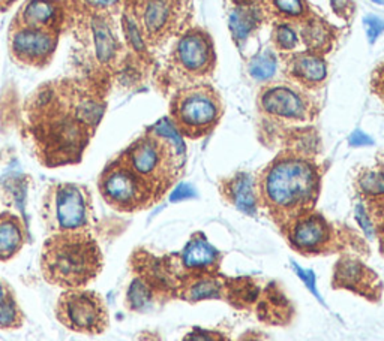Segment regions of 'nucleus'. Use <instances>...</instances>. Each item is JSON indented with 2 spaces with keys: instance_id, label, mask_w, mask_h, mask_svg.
I'll return each instance as SVG.
<instances>
[{
  "instance_id": "nucleus-16",
  "label": "nucleus",
  "mask_w": 384,
  "mask_h": 341,
  "mask_svg": "<svg viewBox=\"0 0 384 341\" xmlns=\"http://www.w3.org/2000/svg\"><path fill=\"white\" fill-rule=\"evenodd\" d=\"M289 74L294 81L314 87L327 78V65L320 54L306 51L291 57Z\"/></svg>"
},
{
  "instance_id": "nucleus-13",
  "label": "nucleus",
  "mask_w": 384,
  "mask_h": 341,
  "mask_svg": "<svg viewBox=\"0 0 384 341\" xmlns=\"http://www.w3.org/2000/svg\"><path fill=\"white\" fill-rule=\"evenodd\" d=\"M175 8L168 0H149L143 4L140 13L141 32L150 39L167 35L173 28Z\"/></svg>"
},
{
  "instance_id": "nucleus-30",
  "label": "nucleus",
  "mask_w": 384,
  "mask_h": 341,
  "mask_svg": "<svg viewBox=\"0 0 384 341\" xmlns=\"http://www.w3.org/2000/svg\"><path fill=\"white\" fill-rule=\"evenodd\" d=\"M275 9L286 18H302L305 17L303 0H272Z\"/></svg>"
},
{
  "instance_id": "nucleus-21",
  "label": "nucleus",
  "mask_w": 384,
  "mask_h": 341,
  "mask_svg": "<svg viewBox=\"0 0 384 341\" xmlns=\"http://www.w3.org/2000/svg\"><path fill=\"white\" fill-rule=\"evenodd\" d=\"M185 298L191 303L210 300V298H219L222 295V283L210 276H198L188 283L185 289Z\"/></svg>"
},
{
  "instance_id": "nucleus-41",
  "label": "nucleus",
  "mask_w": 384,
  "mask_h": 341,
  "mask_svg": "<svg viewBox=\"0 0 384 341\" xmlns=\"http://www.w3.org/2000/svg\"><path fill=\"white\" fill-rule=\"evenodd\" d=\"M141 2H143V4H146V2H149V0H141Z\"/></svg>"
},
{
  "instance_id": "nucleus-15",
  "label": "nucleus",
  "mask_w": 384,
  "mask_h": 341,
  "mask_svg": "<svg viewBox=\"0 0 384 341\" xmlns=\"http://www.w3.org/2000/svg\"><path fill=\"white\" fill-rule=\"evenodd\" d=\"M180 261L182 265L190 271L206 273L218 266L221 253L209 243L204 235L197 234L185 246L180 254Z\"/></svg>"
},
{
  "instance_id": "nucleus-32",
  "label": "nucleus",
  "mask_w": 384,
  "mask_h": 341,
  "mask_svg": "<svg viewBox=\"0 0 384 341\" xmlns=\"http://www.w3.org/2000/svg\"><path fill=\"white\" fill-rule=\"evenodd\" d=\"M73 2L80 9L90 12H103L115 8L120 0H73Z\"/></svg>"
},
{
  "instance_id": "nucleus-7",
  "label": "nucleus",
  "mask_w": 384,
  "mask_h": 341,
  "mask_svg": "<svg viewBox=\"0 0 384 341\" xmlns=\"http://www.w3.org/2000/svg\"><path fill=\"white\" fill-rule=\"evenodd\" d=\"M218 94L207 85H197L179 93L173 102V121L180 134L202 136L212 131L221 117Z\"/></svg>"
},
{
  "instance_id": "nucleus-35",
  "label": "nucleus",
  "mask_w": 384,
  "mask_h": 341,
  "mask_svg": "<svg viewBox=\"0 0 384 341\" xmlns=\"http://www.w3.org/2000/svg\"><path fill=\"white\" fill-rule=\"evenodd\" d=\"M354 217H356V220H358V223L362 227V231L365 232V235L368 238H374V234H375L374 224H373L371 219H369L368 211H366L363 204H358L354 207Z\"/></svg>"
},
{
  "instance_id": "nucleus-42",
  "label": "nucleus",
  "mask_w": 384,
  "mask_h": 341,
  "mask_svg": "<svg viewBox=\"0 0 384 341\" xmlns=\"http://www.w3.org/2000/svg\"><path fill=\"white\" fill-rule=\"evenodd\" d=\"M251 341H259V340H251Z\"/></svg>"
},
{
  "instance_id": "nucleus-40",
  "label": "nucleus",
  "mask_w": 384,
  "mask_h": 341,
  "mask_svg": "<svg viewBox=\"0 0 384 341\" xmlns=\"http://www.w3.org/2000/svg\"><path fill=\"white\" fill-rule=\"evenodd\" d=\"M371 2H374V4H377V5L384 6V0H371Z\"/></svg>"
},
{
  "instance_id": "nucleus-9",
  "label": "nucleus",
  "mask_w": 384,
  "mask_h": 341,
  "mask_svg": "<svg viewBox=\"0 0 384 341\" xmlns=\"http://www.w3.org/2000/svg\"><path fill=\"white\" fill-rule=\"evenodd\" d=\"M176 65L188 75H204L215 62L210 38L202 31H188L180 36L175 50Z\"/></svg>"
},
{
  "instance_id": "nucleus-8",
  "label": "nucleus",
  "mask_w": 384,
  "mask_h": 341,
  "mask_svg": "<svg viewBox=\"0 0 384 341\" xmlns=\"http://www.w3.org/2000/svg\"><path fill=\"white\" fill-rule=\"evenodd\" d=\"M58 45V33L39 28L14 27L11 33V53L24 65L44 66Z\"/></svg>"
},
{
  "instance_id": "nucleus-39",
  "label": "nucleus",
  "mask_w": 384,
  "mask_h": 341,
  "mask_svg": "<svg viewBox=\"0 0 384 341\" xmlns=\"http://www.w3.org/2000/svg\"><path fill=\"white\" fill-rule=\"evenodd\" d=\"M14 0H0V9H6Z\"/></svg>"
},
{
  "instance_id": "nucleus-3",
  "label": "nucleus",
  "mask_w": 384,
  "mask_h": 341,
  "mask_svg": "<svg viewBox=\"0 0 384 341\" xmlns=\"http://www.w3.org/2000/svg\"><path fill=\"white\" fill-rule=\"evenodd\" d=\"M120 159L158 196L170 186L177 168L183 165V159L179 158L176 150L150 131L128 147L120 154Z\"/></svg>"
},
{
  "instance_id": "nucleus-20",
  "label": "nucleus",
  "mask_w": 384,
  "mask_h": 341,
  "mask_svg": "<svg viewBox=\"0 0 384 341\" xmlns=\"http://www.w3.org/2000/svg\"><path fill=\"white\" fill-rule=\"evenodd\" d=\"M308 51L311 53H324L332 45V31L326 23L312 18L305 21L301 27V35Z\"/></svg>"
},
{
  "instance_id": "nucleus-37",
  "label": "nucleus",
  "mask_w": 384,
  "mask_h": 341,
  "mask_svg": "<svg viewBox=\"0 0 384 341\" xmlns=\"http://www.w3.org/2000/svg\"><path fill=\"white\" fill-rule=\"evenodd\" d=\"M348 144L351 147H356V148H359V147H371L374 146V139L366 135L363 131H354L350 138H348Z\"/></svg>"
},
{
  "instance_id": "nucleus-14",
  "label": "nucleus",
  "mask_w": 384,
  "mask_h": 341,
  "mask_svg": "<svg viewBox=\"0 0 384 341\" xmlns=\"http://www.w3.org/2000/svg\"><path fill=\"white\" fill-rule=\"evenodd\" d=\"M333 281L336 288H344L362 295H368L366 292L373 291V283L378 280L375 274L369 271V268H366L362 262L353 258H346L336 264Z\"/></svg>"
},
{
  "instance_id": "nucleus-5",
  "label": "nucleus",
  "mask_w": 384,
  "mask_h": 341,
  "mask_svg": "<svg viewBox=\"0 0 384 341\" xmlns=\"http://www.w3.org/2000/svg\"><path fill=\"white\" fill-rule=\"evenodd\" d=\"M54 313L66 330L84 335H101L110 325L107 304L95 291H65L56 303Z\"/></svg>"
},
{
  "instance_id": "nucleus-38",
  "label": "nucleus",
  "mask_w": 384,
  "mask_h": 341,
  "mask_svg": "<svg viewBox=\"0 0 384 341\" xmlns=\"http://www.w3.org/2000/svg\"><path fill=\"white\" fill-rule=\"evenodd\" d=\"M11 295H16L14 293V289L11 288V284L6 280L0 278V304H2Z\"/></svg>"
},
{
  "instance_id": "nucleus-36",
  "label": "nucleus",
  "mask_w": 384,
  "mask_h": 341,
  "mask_svg": "<svg viewBox=\"0 0 384 341\" xmlns=\"http://www.w3.org/2000/svg\"><path fill=\"white\" fill-rule=\"evenodd\" d=\"M197 197V190L190 183H180L175 188V190L170 195V201L172 202H182L188 201V199Z\"/></svg>"
},
{
  "instance_id": "nucleus-4",
  "label": "nucleus",
  "mask_w": 384,
  "mask_h": 341,
  "mask_svg": "<svg viewBox=\"0 0 384 341\" xmlns=\"http://www.w3.org/2000/svg\"><path fill=\"white\" fill-rule=\"evenodd\" d=\"M42 217L51 234L88 231L92 219L89 190L74 183L56 184L44 197Z\"/></svg>"
},
{
  "instance_id": "nucleus-22",
  "label": "nucleus",
  "mask_w": 384,
  "mask_h": 341,
  "mask_svg": "<svg viewBox=\"0 0 384 341\" xmlns=\"http://www.w3.org/2000/svg\"><path fill=\"white\" fill-rule=\"evenodd\" d=\"M360 193L369 201H384V168L368 169L358 178Z\"/></svg>"
},
{
  "instance_id": "nucleus-24",
  "label": "nucleus",
  "mask_w": 384,
  "mask_h": 341,
  "mask_svg": "<svg viewBox=\"0 0 384 341\" xmlns=\"http://www.w3.org/2000/svg\"><path fill=\"white\" fill-rule=\"evenodd\" d=\"M276 69H278V59L274 54V51H270V50H264L259 53L254 59H251L249 66H248L249 75L259 82L272 80L274 75L276 74Z\"/></svg>"
},
{
  "instance_id": "nucleus-2",
  "label": "nucleus",
  "mask_w": 384,
  "mask_h": 341,
  "mask_svg": "<svg viewBox=\"0 0 384 341\" xmlns=\"http://www.w3.org/2000/svg\"><path fill=\"white\" fill-rule=\"evenodd\" d=\"M317 166L299 156H281L270 165L260 181L264 204L282 217H297L308 212L318 195Z\"/></svg>"
},
{
  "instance_id": "nucleus-6",
  "label": "nucleus",
  "mask_w": 384,
  "mask_h": 341,
  "mask_svg": "<svg viewBox=\"0 0 384 341\" xmlns=\"http://www.w3.org/2000/svg\"><path fill=\"white\" fill-rule=\"evenodd\" d=\"M104 201L118 211H137L150 205L158 195L120 158L111 162L98 181Z\"/></svg>"
},
{
  "instance_id": "nucleus-23",
  "label": "nucleus",
  "mask_w": 384,
  "mask_h": 341,
  "mask_svg": "<svg viewBox=\"0 0 384 341\" xmlns=\"http://www.w3.org/2000/svg\"><path fill=\"white\" fill-rule=\"evenodd\" d=\"M153 288L145 278H134L126 292V305L133 311H145L153 301Z\"/></svg>"
},
{
  "instance_id": "nucleus-1",
  "label": "nucleus",
  "mask_w": 384,
  "mask_h": 341,
  "mask_svg": "<svg viewBox=\"0 0 384 341\" xmlns=\"http://www.w3.org/2000/svg\"><path fill=\"white\" fill-rule=\"evenodd\" d=\"M103 268V251L89 231L51 234L41 250L42 276L65 291L84 289Z\"/></svg>"
},
{
  "instance_id": "nucleus-29",
  "label": "nucleus",
  "mask_w": 384,
  "mask_h": 341,
  "mask_svg": "<svg viewBox=\"0 0 384 341\" xmlns=\"http://www.w3.org/2000/svg\"><path fill=\"white\" fill-rule=\"evenodd\" d=\"M290 264H291V268H293V271L296 273V276H297L299 278H301V281L303 283V286H305L312 295H314L323 305H326L324 300H323L321 295H320V292H318V289H317V277H316V273L312 271V269H308V268L301 266V265H299V264L294 262V261H290Z\"/></svg>"
},
{
  "instance_id": "nucleus-26",
  "label": "nucleus",
  "mask_w": 384,
  "mask_h": 341,
  "mask_svg": "<svg viewBox=\"0 0 384 341\" xmlns=\"http://www.w3.org/2000/svg\"><path fill=\"white\" fill-rule=\"evenodd\" d=\"M24 325V313L17 303L16 295H11L9 298L0 304V330L11 331V330H20Z\"/></svg>"
},
{
  "instance_id": "nucleus-25",
  "label": "nucleus",
  "mask_w": 384,
  "mask_h": 341,
  "mask_svg": "<svg viewBox=\"0 0 384 341\" xmlns=\"http://www.w3.org/2000/svg\"><path fill=\"white\" fill-rule=\"evenodd\" d=\"M150 132H153L155 135H158L162 139H165L168 144L176 150L179 158H182L185 161V156H187V144H185L182 134L172 119L160 120L152 127Z\"/></svg>"
},
{
  "instance_id": "nucleus-10",
  "label": "nucleus",
  "mask_w": 384,
  "mask_h": 341,
  "mask_svg": "<svg viewBox=\"0 0 384 341\" xmlns=\"http://www.w3.org/2000/svg\"><path fill=\"white\" fill-rule=\"evenodd\" d=\"M289 241L301 253H320L331 244L332 227L324 217L314 212H303L289 226Z\"/></svg>"
},
{
  "instance_id": "nucleus-31",
  "label": "nucleus",
  "mask_w": 384,
  "mask_h": 341,
  "mask_svg": "<svg viewBox=\"0 0 384 341\" xmlns=\"http://www.w3.org/2000/svg\"><path fill=\"white\" fill-rule=\"evenodd\" d=\"M363 26L369 44H374V42L384 33V20L377 16H366L363 18Z\"/></svg>"
},
{
  "instance_id": "nucleus-17",
  "label": "nucleus",
  "mask_w": 384,
  "mask_h": 341,
  "mask_svg": "<svg viewBox=\"0 0 384 341\" xmlns=\"http://www.w3.org/2000/svg\"><path fill=\"white\" fill-rule=\"evenodd\" d=\"M26 244V229L21 219L12 212L0 215V262H8Z\"/></svg>"
},
{
  "instance_id": "nucleus-19",
  "label": "nucleus",
  "mask_w": 384,
  "mask_h": 341,
  "mask_svg": "<svg viewBox=\"0 0 384 341\" xmlns=\"http://www.w3.org/2000/svg\"><path fill=\"white\" fill-rule=\"evenodd\" d=\"M261 21V11L254 4L244 2L234 6L229 16V27L233 38L240 42L245 40Z\"/></svg>"
},
{
  "instance_id": "nucleus-11",
  "label": "nucleus",
  "mask_w": 384,
  "mask_h": 341,
  "mask_svg": "<svg viewBox=\"0 0 384 341\" xmlns=\"http://www.w3.org/2000/svg\"><path fill=\"white\" fill-rule=\"evenodd\" d=\"M260 107L270 117L282 120H305L309 112L306 97L290 85H269L261 92Z\"/></svg>"
},
{
  "instance_id": "nucleus-33",
  "label": "nucleus",
  "mask_w": 384,
  "mask_h": 341,
  "mask_svg": "<svg viewBox=\"0 0 384 341\" xmlns=\"http://www.w3.org/2000/svg\"><path fill=\"white\" fill-rule=\"evenodd\" d=\"M125 32H126L128 39H130V44L137 51H143L145 50L143 32H141V28L137 26V23L134 20H130V18L125 20Z\"/></svg>"
},
{
  "instance_id": "nucleus-18",
  "label": "nucleus",
  "mask_w": 384,
  "mask_h": 341,
  "mask_svg": "<svg viewBox=\"0 0 384 341\" xmlns=\"http://www.w3.org/2000/svg\"><path fill=\"white\" fill-rule=\"evenodd\" d=\"M225 195L232 204L245 215H255L257 212V193H255V183L252 175L240 173L225 183Z\"/></svg>"
},
{
  "instance_id": "nucleus-27",
  "label": "nucleus",
  "mask_w": 384,
  "mask_h": 341,
  "mask_svg": "<svg viewBox=\"0 0 384 341\" xmlns=\"http://www.w3.org/2000/svg\"><path fill=\"white\" fill-rule=\"evenodd\" d=\"M95 44L96 54L101 62H110L118 51L116 38L103 21H99L95 27Z\"/></svg>"
},
{
  "instance_id": "nucleus-12",
  "label": "nucleus",
  "mask_w": 384,
  "mask_h": 341,
  "mask_svg": "<svg viewBox=\"0 0 384 341\" xmlns=\"http://www.w3.org/2000/svg\"><path fill=\"white\" fill-rule=\"evenodd\" d=\"M62 21V9L58 0H29L17 17L16 27L39 28L58 33Z\"/></svg>"
},
{
  "instance_id": "nucleus-34",
  "label": "nucleus",
  "mask_w": 384,
  "mask_h": 341,
  "mask_svg": "<svg viewBox=\"0 0 384 341\" xmlns=\"http://www.w3.org/2000/svg\"><path fill=\"white\" fill-rule=\"evenodd\" d=\"M183 341H230V340L217 331L194 328L191 332L187 334V337L183 338Z\"/></svg>"
},
{
  "instance_id": "nucleus-28",
  "label": "nucleus",
  "mask_w": 384,
  "mask_h": 341,
  "mask_svg": "<svg viewBox=\"0 0 384 341\" xmlns=\"http://www.w3.org/2000/svg\"><path fill=\"white\" fill-rule=\"evenodd\" d=\"M299 33L289 23H279L274 31V44L282 51H293L297 47Z\"/></svg>"
}]
</instances>
